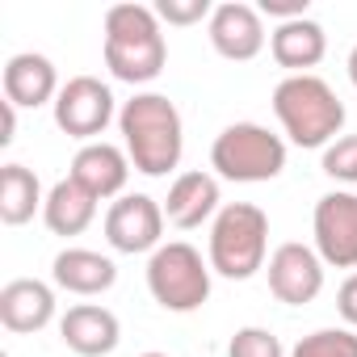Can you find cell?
I'll return each mask as SVG.
<instances>
[{"label":"cell","instance_id":"8992f818","mask_svg":"<svg viewBox=\"0 0 357 357\" xmlns=\"http://www.w3.org/2000/svg\"><path fill=\"white\" fill-rule=\"evenodd\" d=\"M211 261H202V252L185 240L160 244L147 257V290L164 311L190 315L198 307H206L211 298Z\"/></svg>","mask_w":357,"mask_h":357},{"label":"cell","instance_id":"5bb4252c","mask_svg":"<svg viewBox=\"0 0 357 357\" xmlns=\"http://www.w3.org/2000/svg\"><path fill=\"white\" fill-rule=\"evenodd\" d=\"M219 176L211 172H181L176 181L168 185V198H164V219L181 231H194L202 223H211L223 206H219Z\"/></svg>","mask_w":357,"mask_h":357},{"label":"cell","instance_id":"603a6c76","mask_svg":"<svg viewBox=\"0 0 357 357\" xmlns=\"http://www.w3.org/2000/svg\"><path fill=\"white\" fill-rule=\"evenodd\" d=\"M227 357H290L269 328H240L227 344Z\"/></svg>","mask_w":357,"mask_h":357},{"label":"cell","instance_id":"277c9868","mask_svg":"<svg viewBox=\"0 0 357 357\" xmlns=\"http://www.w3.org/2000/svg\"><path fill=\"white\" fill-rule=\"evenodd\" d=\"M269 215L252 202H227L211 223V269L231 282H248L265 269Z\"/></svg>","mask_w":357,"mask_h":357},{"label":"cell","instance_id":"44dd1931","mask_svg":"<svg viewBox=\"0 0 357 357\" xmlns=\"http://www.w3.org/2000/svg\"><path fill=\"white\" fill-rule=\"evenodd\" d=\"M290 357H357V332L353 328H319L303 336Z\"/></svg>","mask_w":357,"mask_h":357},{"label":"cell","instance_id":"8fae6325","mask_svg":"<svg viewBox=\"0 0 357 357\" xmlns=\"http://www.w3.org/2000/svg\"><path fill=\"white\" fill-rule=\"evenodd\" d=\"M206 34H211V47L231 63H248L265 51L261 9L244 5V0H223V5H215V13L206 22Z\"/></svg>","mask_w":357,"mask_h":357},{"label":"cell","instance_id":"cb8c5ba5","mask_svg":"<svg viewBox=\"0 0 357 357\" xmlns=\"http://www.w3.org/2000/svg\"><path fill=\"white\" fill-rule=\"evenodd\" d=\"M215 5L211 0H160L155 5V17L168 22V26H194V22H211Z\"/></svg>","mask_w":357,"mask_h":357},{"label":"cell","instance_id":"6da1fadb","mask_svg":"<svg viewBox=\"0 0 357 357\" xmlns=\"http://www.w3.org/2000/svg\"><path fill=\"white\" fill-rule=\"evenodd\" d=\"M122 147L143 176H168L185 151V122L164 93H135L118 109Z\"/></svg>","mask_w":357,"mask_h":357},{"label":"cell","instance_id":"9a60e30c","mask_svg":"<svg viewBox=\"0 0 357 357\" xmlns=\"http://www.w3.org/2000/svg\"><path fill=\"white\" fill-rule=\"evenodd\" d=\"M55 319V290L38 278H13L0 290V324L17 336L43 332Z\"/></svg>","mask_w":357,"mask_h":357},{"label":"cell","instance_id":"d4e9b609","mask_svg":"<svg viewBox=\"0 0 357 357\" xmlns=\"http://www.w3.org/2000/svg\"><path fill=\"white\" fill-rule=\"evenodd\" d=\"M261 17H278V26L307 17V0H261Z\"/></svg>","mask_w":357,"mask_h":357},{"label":"cell","instance_id":"4fadbf2b","mask_svg":"<svg viewBox=\"0 0 357 357\" xmlns=\"http://www.w3.org/2000/svg\"><path fill=\"white\" fill-rule=\"evenodd\" d=\"M59 336L76 357H109L122 340V324L109 307L97 303H76L59 319Z\"/></svg>","mask_w":357,"mask_h":357},{"label":"cell","instance_id":"7c38bea8","mask_svg":"<svg viewBox=\"0 0 357 357\" xmlns=\"http://www.w3.org/2000/svg\"><path fill=\"white\" fill-rule=\"evenodd\" d=\"M130 168H135V164H130L126 147H114V143L97 139V143H84V147L76 151L68 176H72L80 190H89L97 202H105V198H122Z\"/></svg>","mask_w":357,"mask_h":357},{"label":"cell","instance_id":"9c48e42d","mask_svg":"<svg viewBox=\"0 0 357 357\" xmlns=\"http://www.w3.org/2000/svg\"><path fill=\"white\" fill-rule=\"evenodd\" d=\"M164 202L147 198V194H122L109 211H105V240L114 252H155L164 244Z\"/></svg>","mask_w":357,"mask_h":357},{"label":"cell","instance_id":"ffe728a7","mask_svg":"<svg viewBox=\"0 0 357 357\" xmlns=\"http://www.w3.org/2000/svg\"><path fill=\"white\" fill-rule=\"evenodd\" d=\"M43 185L26 164H5L0 168V223L5 227H22L34 219V211H43Z\"/></svg>","mask_w":357,"mask_h":357},{"label":"cell","instance_id":"4316f807","mask_svg":"<svg viewBox=\"0 0 357 357\" xmlns=\"http://www.w3.org/2000/svg\"><path fill=\"white\" fill-rule=\"evenodd\" d=\"M0 109H5V130H0V143L9 147V143L17 139V105H13V101H0Z\"/></svg>","mask_w":357,"mask_h":357},{"label":"cell","instance_id":"7402d4cb","mask_svg":"<svg viewBox=\"0 0 357 357\" xmlns=\"http://www.w3.org/2000/svg\"><path fill=\"white\" fill-rule=\"evenodd\" d=\"M319 168L340 185H357V135H340L336 143H328Z\"/></svg>","mask_w":357,"mask_h":357},{"label":"cell","instance_id":"ac0fdd59","mask_svg":"<svg viewBox=\"0 0 357 357\" xmlns=\"http://www.w3.org/2000/svg\"><path fill=\"white\" fill-rule=\"evenodd\" d=\"M269 51H273L278 68H290V76H311V68L328 55V34L319 22L298 17L269 34Z\"/></svg>","mask_w":357,"mask_h":357},{"label":"cell","instance_id":"83f0119b","mask_svg":"<svg viewBox=\"0 0 357 357\" xmlns=\"http://www.w3.org/2000/svg\"><path fill=\"white\" fill-rule=\"evenodd\" d=\"M349 80H353V89H357V47L349 51Z\"/></svg>","mask_w":357,"mask_h":357},{"label":"cell","instance_id":"ba28073f","mask_svg":"<svg viewBox=\"0 0 357 357\" xmlns=\"http://www.w3.org/2000/svg\"><path fill=\"white\" fill-rule=\"evenodd\" d=\"M315 227V252L332 269H357V194L332 190L315 202L311 215Z\"/></svg>","mask_w":357,"mask_h":357},{"label":"cell","instance_id":"52a82bcc","mask_svg":"<svg viewBox=\"0 0 357 357\" xmlns=\"http://www.w3.org/2000/svg\"><path fill=\"white\" fill-rule=\"evenodd\" d=\"M51 109H55V126L68 139H80V143H97V135H105V126L118 118L114 93L97 76H72L59 89Z\"/></svg>","mask_w":357,"mask_h":357},{"label":"cell","instance_id":"f1b7e54d","mask_svg":"<svg viewBox=\"0 0 357 357\" xmlns=\"http://www.w3.org/2000/svg\"><path fill=\"white\" fill-rule=\"evenodd\" d=\"M143 357H168V353H143Z\"/></svg>","mask_w":357,"mask_h":357},{"label":"cell","instance_id":"2e32d148","mask_svg":"<svg viewBox=\"0 0 357 357\" xmlns=\"http://www.w3.org/2000/svg\"><path fill=\"white\" fill-rule=\"evenodd\" d=\"M59 72L47 55L38 51H22L5 63V101H13L17 109H38V105H55L59 97Z\"/></svg>","mask_w":357,"mask_h":357},{"label":"cell","instance_id":"484cf974","mask_svg":"<svg viewBox=\"0 0 357 357\" xmlns=\"http://www.w3.org/2000/svg\"><path fill=\"white\" fill-rule=\"evenodd\" d=\"M336 311H340V319H344L349 328H357V269L340 282V290H336Z\"/></svg>","mask_w":357,"mask_h":357},{"label":"cell","instance_id":"3957f363","mask_svg":"<svg viewBox=\"0 0 357 357\" xmlns=\"http://www.w3.org/2000/svg\"><path fill=\"white\" fill-rule=\"evenodd\" d=\"M273 114L294 147H328L344 126V101L324 76H286L273 89Z\"/></svg>","mask_w":357,"mask_h":357},{"label":"cell","instance_id":"d6986e66","mask_svg":"<svg viewBox=\"0 0 357 357\" xmlns=\"http://www.w3.org/2000/svg\"><path fill=\"white\" fill-rule=\"evenodd\" d=\"M93 219H97V198L89 190H80L72 176H68V181H59V185H51L47 206H43V223L55 236H80Z\"/></svg>","mask_w":357,"mask_h":357},{"label":"cell","instance_id":"e0dca14e","mask_svg":"<svg viewBox=\"0 0 357 357\" xmlns=\"http://www.w3.org/2000/svg\"><path fill=\"white\" fill-rule=\"evenodd\" d=\"M51 278H55L59 290L93 298V294H105V290L118 282V265H114L109 257L93 252V248H63V252L51 261Z\"/></svg>","mask_w":357,"mask_h":357},{"label":"cell","instance_id":"5b68a950","mask_svg":"<svg viewBox=\"0 0 357 357\" xmlns=\"http://www.w3.org/2000/svg\"><path fill=\"white\" fill-rule=\"evenodd\" d=\"M211 168L236 185L273 181L286 168V139L265 130L261 122H231L211 143Z\"/></svg>","mask_w":357,"mask_h":357},{"label":"cell","instance_id":"7a4b0ae2","mask_svg":"<svg viewBox=\"0 0 357 357\" xmlns=\"http://www.w3.org/2000/svg\"><path fill=\"white\" fill-rule=\"evenodd\" d=\"M168 63V43L151 5H114L105 9V68L122 84H151Z\"/></svg>","mask_w":357,"mask_h":357},{"label":"cell","instance_id":"30bf717a","mask_svg":"<svg viewBox=\"0 0 357 357\" xmlns=\"http://www.w3.org/2000/svg\"><path fill=\"white\" fill-rule=\"evenodd\" d=\"M265 273H269L273 298L286 303V307H307L324 290V261H319V252L307 248V244H294V240L273 248Z\"/></svg>","mask_w":357,"mask_h":357}]
</instances>
